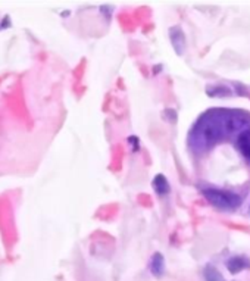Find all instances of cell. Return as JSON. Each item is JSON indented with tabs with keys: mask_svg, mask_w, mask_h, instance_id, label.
Segmentation results:
<instances>
[{
	"mask_svg": "<svg viewBox=\"0 0 250 281\" xmlns=\"http://www.w3.org/2000/svg\"><path fill=\"white\" fill-rule=\"evenodd\" d=\"M237 119L238 115H228L225 111H211L205 113L192 130V146L197 150L211 148L231 130L238 128L240 124Z\"/></svg>",
	"mask_w": 250,
	"mask_h": 281,
	"instance_id": "6da1fadb",
	"label": "cell"
},
{
	"mask_svg": "<svg viewBox=\"0 0 250 281\" xmlns=\"http://www.w3.org/2000/svg\"><path fill=\"white\" fill-rule=\"evenodd\" d=\"M203 194L211 205L222 210H231L234 207L240 206L241 203V199L238 194L225 191V190H219V188H205Z\"/></svg>",
	"mask_w": 250,
	"mask_h": 281,
	"instance_id": "7a4b0ae2",
	"label": "cell"
},
{
	"mask_svg": "<svg viewBox=\"0 0 250 281\" xmlns=\"http://www.w3.org/2000/svg\"><path fill=\"white\" fill-rule=\"evenodd\" d=\"M170 38L173 43L174 49L178 55H183L186 50V36L183 33V30L180 27H173L170 30Z\"/></svg>",
	"mask_w": 250,
	"mask_h": 281,
	"instance_id": "3957f363",
	"label": "cell"
},
{
	"mask_svg": "<svg viewBox=\"0 0 250 281\" xmlns=\"http://www.w3.org/2000/svg\"><path fill=\"white\" fill-rule=\"evenodd\" d=\"M235 148L238 149V152L244 158H247L250 161V128L243 130V131L238 134L237 142H235Z\"/></svg>",
	"mask_w": 250,
	"mask_h": 281,
	"instance_id": "277c9868",
	"label": "cell"
},
{
	"mask_svg": "<svg viewBox=\"0 0 250 281\" xmlns=\"http://www.w3.org/2000/svg\"><path fill=\"white\" fill-rule=\"evenodd\" d=\"M227 268L231 274H238L243 269L250 268V261L246 256H232L227 262Z\"/></svg>",
	"mask_w": 250,
	"mask_h": 281,
	"instance_id": "5b68a950",
	"label": "cell"
},
{
	"mask_svg": "<svg viewBox=\"0 0 250 281\" xmlns=\"http://www.w3.org/2000/svg\"><path fill=\"white\" fill-rule=\"evenodd\" d=\"M150 271L156 277H160L165 272V259L162 256V253L156 252L152 256V262H150Z\"/></svg>",
	"mask_w": 250,
	"mask_h": 281,
	"instance_id": "8992f818",
	"label": "cell"
},
{
	"mask_svg": "<svg viewBox=\"0 0 250 281\" xmlns=\"http://www.w3.org/2000/svg\"><path fill=\"white\" fill-rule=\"evenodd\" d=\"M153 188L159 193V194H166V193H170V184H168V180H166L162 174L156 175L153 180Z\"/></svg>",
	"mask_w": 250,
	"mask_h": 281,
	"instance_id": "52a82bcc",
	"label": "cell"
},
{
	"mask_svg": "<svg viewBox=\"0 0 250 281\" xmlns=\"http://www.w3.org/2000/svg\"><path fill=\"white\" fill-rule=\"evenodd\" d=\"M203 275H205V280L206 281H224L222 274L212 265H208L205 269H203Z\"/></svg>",
	"mask_w": 250,
	"mask_h": 281,
	"instance_id": "ba28073f",
	"label": "cell"
},
{
	"mask_svg": "<svg viewBox=\"0 0 250 281\" xmlns=\"http://www.w3.org/2000/svg\"><path fill=\"white\" fill-rule=\"evenodd\" d=\"M206 90H208V94L213 96V97H225V96L228 97V96H231V90L225 86H209Z\"/></svg>",
	"mask_w": 250,
	"mask_h": 281,
	"instance_id": "9c48e42d",
	"label": "cell"
},
{
	"mask_svg": "<svg viewBox=\"0 0 250 281\" xmlns=\"http://www.w3.org/2000/svg\"><path fill=\"white\" fill-rule=\"evenodd\" d=\"M166 113H170L168 116L171 118V122H175V119H177V116H175V111H173V109H168Z\"/></svg>",
	"mask_w": 250,
	"mask_h": 281,
	"instance_id": "30bf717a",
	"label": "cell"
}]
</instances>
